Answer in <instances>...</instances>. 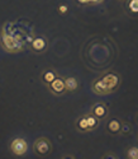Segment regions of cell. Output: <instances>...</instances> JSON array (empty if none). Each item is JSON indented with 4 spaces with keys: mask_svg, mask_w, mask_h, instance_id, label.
<instances>
[{
    "mask_svg": "<svg viewBox=\"0 0 138 159\" xmlns=\"http://www.w3.org/2000/svg\"><path fill=\"white\" fill-rule=\"evenodd\" d=\"M66 9H67L66 7H61V11H66Z\"/></svg>",
    "mask_w": 138,
    "mask_h": 159,
    "instance_id": "obj_15",
    "label": "cell"
},
{
    "mask_svg": "<svg viewBox=\"0 0 138 159\" xmlns=\"http://www.w3.org/2000/svg\"><path fill=\"white\" fill-rule=\"evenodd\" d=\"M80 127H81V129H86V127H89V125H88V120H85V118H84V120H81V121H80Z\"/></svg>",
    "mask_w": 138,
    "mask_h": 159,
    "instance_id": "obj_13",
    "label": "cell"
},
{
    "mask_svg": "<svg viewBox=\"0 0 138 159\" xmlns=\"http://www.w3.org/2000/svg\"><path fill=\"white\" fill-rule=\"evenodd\" d=\"M36 148H37V150L41 153V154H45V153H47L48 152V143L46 141V140H38L37 141V144H36Z\"/></svg>",
    "mask_w": 138,
    "mask_h": 159,
    "instance_id": "obj_5",
    "label": "cell"
},
{
    "mask_svg": "<svg viewBox=\"0 0 138 159\" xmlns=\"http://www.w3.org/2000/svg\"><path fill=\"white\" fill-rule=\"evenodd\" d=\"M2 43H3V48L8 52H15L20 48L19 42L14 37L9 34H2Z\"/></svg>",
    "mask_w": 138,
    "mask_h": 159,
    "instance_id": "obj_1",
    "label": "cell"
},
{
    "mask_svg": "<svg viewBox=\"0 0 138 159\" xmlns=\"http://www.w3.org/2000/svg\"><path fill=\"white\" fill-rule=\"evenodd\" d=\"M131 9L133 11H138V0H132L131 2Z\"/></svg>",
    "mask_w": 138,
    "mask_h": 159,
    "instance_id": "obj_12",
    "label": "cell"
},
{
    "mask_svg": "<svg viewBox=\"0 0 138 159\" xmlns=\"http://www.w3.org/2000/svg\"><path fill=\"white\" fill-rule=\"evenodd\" d=\"M128 157L132 158V159L138 158V149H137V148H132V149L128 152Z\"/></svg>",
    "mask_w": 138,
    "mask_h": 159,
    "instance_id": "obj_9",
    "label": "cell"
},
{
    "mask_svg": "<svg viewBox=\"0 0 138 159\" xmlns=\"http://www.w3.org/2000/svg\"><path fill=\"white\" fill-rule=\"evenodd\" d=\"M80 2H82V3H86V2H89V0H80Z\"/></svg>",
    "mask_w": 138,
    "mask_h": 159,
    "instance_id": "obj_16",
    "label": "cell"
},
{
    "mask_svg": "<svg viewBox=\"0 0 138 159\" xmlns=\"http://www.w3.org/2000/svg\"><path fill=\"white\" fill-rule=\"evenodd\" d=\"M45 46H46V43H45V41L42 38H37L33 41V48L34 50H42Z\"/></svg>",
    "mask_w": 138,
    "mask_h": 159,
    "instance_id": "obj_6",
    "label": "cell"
},
{
    "mask_svg": "<svg viewBox=\"0 0 138 159\" xmlns=\"http://www.w3.org/2000/svg\"><path fill=\"white\" fill-rule=\"evenodd\" d=\"M101 83L104 84V87L106 89H112L118 84V78L114 74H108L106 76H104L101 79Z\"/></svg>",
    "mask_w": 138,
    "mask_h": 159,
    "instance_id": "obj_3",
    "label": "cell"
},
{
    "mask_svg": "<svg viewBox=\"0 0 138 159\" xmlns=\"http://www.w3.org/2000/svg\"><path fill=\"white\" fill-rule=\"evenodd\" d=\"M65 85H66V88H68V89H75V88L77 87V83H76V80H75L74 78H68V79H66Z\"/></svg>",
    "mask_w": 138,
    "mask_h": 159,
    "instance_id": "obj_7",
    "label": "cell"
},
{
    "mask_svg": "<svg viewBox=\"0 0 138 159\" xmlns=\"http://www.w3.org/2000/svg\"><path fill=\"white\" fill-rule=\"evenodd\" d=\"M104 113H105V108L103 107V106H98V107L95 108V115L96 116L101 117V116H104Z\"/></svg>",
    "mask_w": 138,
    "mask_h": 159,
    "instance_id": "obj_8",
    "label": "cell"
},
{
    "mask_svg": "<svg viewBox=\"0 0 138 159\" xmlns=\"http://www.w3.org/2000/svg\"><path fill=\"white\" fill-rule=\"evenodd\" d=\"M109 129L112 131H118L119 130V122L118 121H112L109 124Z\"/></svg>",
    "mask_w": 138,
    "mask_h": 159,
    "instance_id": "obj_10",
    "label": "cell"
},
{
    "mask_svg": "<svg viewBox=\"0 0 138 159\" xmlns=\"http://www.w3.org/2000/svg\"><path fill=\"white\" fill-rule=\"evenodd\" d=\"M10 150L15 155H22L27 152V143L23 139H15L10 144Z\"/></svg>",
    "mask_w": 138,
    "mask_h": 159,
    "instance_id": "obj_2",
    "label": "cell"
},
{
    "mask_svg": "<svg viewBox=\"0 0 138 159\" xmlns=\"http://www.w3.org/2000/svg\"><path fill=\"white\" fill-rule=\"evenodd\" d=\"M65 83L61 80V79H54L53 82H51V88L53 92H56V93H60L65 89Z\"/></svg>",
    "mask_w": 138,
    "mask_h": 159,
    "instance_id": "obj_4",
    "label": "cell"
},
{
    "mask_svg": "<svg viewBox=\"0 0 138 159\" xmlns=\"http://www.w3.org/2000/svg\"><path fill=\"white\" fill-rule=\"evenodd\" d=\"M88 125H89V127H94V126H95V118L89 117V118H88Z\"/></svg>",
    "mask_w": 138,
    "mask_h": 159,
    "instance_id": "obj_14",
    "label": "cell"
},
{
    "mask_svg": "<svg viewBox=\"0 0 138 159\" xmlns=\"http://www.w3.org/2000/svg\"><path fill=\"white\" fill-rule=\"evenodd\" d=\"M54 79H56V78H54L53 73H46V74H45V80H46V82H53Z\"/></svg>",
    "mask_w": 138,
    "mask_h": 159,
    "instance_id": "obj_11",
    "label": "cell"
}]
</instances>
